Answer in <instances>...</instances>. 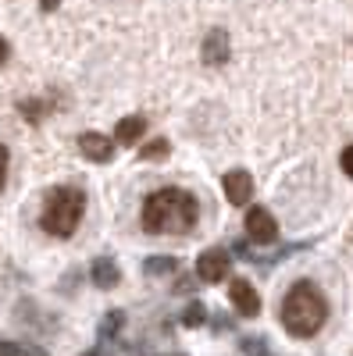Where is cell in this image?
Masks as SVG:
<instances>
[{
	"label": "cell",
	"mask_w": 353,
	"mask_h": 356,
	"mask_svg": "<svg viewBox=\"0 0 353 356\" xmlns=\"http://www.w3.org/2000/svg\"><path fill=\"white\" fill-rule=\"evenodd\" d=\"M196 214L200 203L189 189L168 186L146 196L143 203V228L150 235H186L196 228Z\"/></svg>",
	"instance_id": "obj_1"
},
{
	"label": "cell",
	"mask_w": 353,
	"mask_h": 356,
	"mask_svg": "<svg viewBox=\"0 0 353 356\" xmlns=\"http://www.w3.org/2000/svg\"><path fill=\"white\" fill-rule=\"evenodd\" d=\"M329 321V300L311 278L292 282L282 300V328L292 339H311L325 328Z\"/></svg>",
	"instance_id": "obj_2"
},
{
	"label": "cell",
	"mask_w": 353,
	"mask_h": 356,
	"mask_svg": "<svg viewBox=\"0 0 353 356\" xmlns=\"http://www.w3.org/2000/svg\"><path fill=\"white\" fill-rule=\"evenodd\" d=\"M82 214H86V193L79 186H57L43 200L40 225H43L47 235H54V239H68V235H75Z\"/></svg>",
	"instance_id": "obj_3"
},
{
	"label": "cell",
	"mask_w": 353,
	"mask_h": 356,
	"mask_svg": "<svg viewBox=\"0 0 353 356\" xmlns=\"http://www.w3.org/2000/svg\"><path fill=\"white\" fill-rule=\"evenodd\" d=\"M228 57H232L228 29H221V25L207 29V36H203V43H200V61L207 68H221V65H228Z\"/></svg>",
	"instance_id": "obj_4"
},
{
	"label": "cell",
	"mask_w": 353,
	"mask_h": 356,
	"mask_svg": "<svg viewBox=\"0 0 353 356\" xmlns=\"http://www.w3.org/2000/svg\"><path fill=\"white\" fill-rule=\"evenodd\" d=\"M228 267H232V253H228V250H221V246L203 250L200 260H196V278L207 282V285H214V282L228 278Z\"/></svg>",
	"instance_id": "obj_5"
},
{
	"label": "cell",
	"mask_w": 353,
	"mask_h": 356,
	"mask_svg": "<svg viewBox=\"0 0 353 356\" xmlns=\"http://www.w3.org/2000/svg\"><path fill=\"white\" fill-rule=\"evenodd\" d=\"M275 235H279L275 218L264 211V207H250L246 211V239L257 243V246H268V243H275Z\"/></svg>",
	"instance_id": "obj_6"
},
{
	"label": "cell",
	"mask_w": 353,
	"mask_h": 356,
	"mask_svg": "<svg viewBox=\"0 0 353 356\" xmlns=\"http://www.w3.org/2000/svg\"><path fill=\"white\" fill-rule=\"evenodd\" d=\"M221 189H225L228 203L246 207V200L253 196V175H250L246 168H232V171H225V178H221Z\"/></svg>",
	"instance_id": "obj_7"
},
{
	"label": "cell",
	"mask_w": 353,
	"mask_h": 356,
	"mask_svg": "<svg viewBox=\"0 0 353 356\" xmlns=\"http://www.w3.org/2000/svg\"><path fill=\"white\" fill-rule=\"evenodd\" d=\"M114 139H107L104 132H82L79 136V154L86 157V161H93V164H107L111 157H114Z\"/></svg>",
	"instance_id": "obj_8"
},
{
	"label": "cell",
	"mask_w": 353,
	"mask_h": 356,
	"mask_svg": "<svg viewBox=\"0 0 353 356\" xmlns=\"http://www.w3.org/2000/svg\"><path fill=\"white\" fill-rule=\"evenodd\" d=\"M228 300H232L235 314H243V317H257V314H260V296H257V289H253L246 278H235V282H232Z\"/></svg>",
	"instance_id": "obj_9"
},
{
	"label": "cell",
	"mask_w": 353,
	"mask_h": 356,
	"mask_svg": "<svg viewBox=\"0 0 353 356\" xmlns=\"http://www.w3.org/2000/svg\"><path fill=\"white\" fill-rule=\"evenodd\" d=\"M90 282L97 289H114L118 282H122V267H118L111 257H97L93 267H90Z\"/></svg>",
	"instance_id": "obj_10"
},
{
	"label": "cell",
	"mask_w": 353,
	"mask_h": 356,
	"mask_svg": "<svg viewBox=\"0 0 353 356\" xmlns=\"http://www.w3.org/2000/svg\"><path fill=\"white\" fill-rule=\"evenodd\" d=\"M143 132H146V118L143 114H129V118H122V122L114 125V143L118 146H132V143L143 139Z\"/></svg>",
	"instance_id": "obj_11"
},
{
	"label": "cell",
	"mask_w": 353,
	"mask_h": 356,
	"mask_svg": "<svg viewBox=\"0 0 353 356\" xmlns=\"http://www.w3.org/2000/svg\"><path fill=\"white\" fill-rule=\"evenodd\" d=\"M164 157H171V143H168L164 136L150 139V143L139 150V161H146V164H157V161H164Z\"/></svg>",
	"instance_id": "obj_12"
},
{
	"label": "cell",
	"mask_w": 353,
	"mask_h": 356,
	"mask_svg": "<svg viewBox=\"0 0 353 356\" xmlns=\"http://www.w3.org/2000/svg\"><path fill=\"white\" fill-rule=\"evenodd\" d=\"M143 271L150 275V278L175 275V271H179V260H175V257H146V260H143Z\"/></svg>",
	"instance_id": "obj_13"
},
{
	"label": "cell",
	"mask_w": 353,
	"mask_h": 356,
	"mask_svg": "<svg viewBox=\"0 0 353 356\" xmlns=\"http://www.w3.org/2000/svg\"><path fill=\"white\" fill-rule=\"evenodd\" d=\"M179 321H182V328H200V324H207V307H203L200 300H189Z\"/></svg>",
	"instance_id": "obj_14"
},
{
	"label": "cell",
	"mask_w": 353,
	"mask_h": 356,
	"mask_svg": "<svg viewBox=\"0 0 353 356\" xmlns=\"http://www.w3.org/2000/svg\"><path fill=\"white\" fill-rule=\"evenodd\" d=\"M125 328V314L122 310H107L104 314V321H100V339H118V332H122Z\"/></svg>",
	"instance_id": "obj_15"
},
{
	"label": "cell",
	"mask_w": 353,
	"mask_h": 356,
	"mask_svg": "<svg viewBox=\"0 0 353 356\" xmlns=\"http://www.w3.org/2000/svg\"><path fill=\"white\" fill-rule=\"evenodd\" d=\"M240 353H243V356H275L272 346H268V339H260V335L240 339Z\"/></svg>",
	"instance_id": "obj_16"
},
{
	"label": "cell",
	"mask_w": 353,
	"mask_h": 356,
	"mask_svg": "<svg viewBox=\"0 0 353 356\" xmlns=\"http://www.w3.org/2000/svg\"><path fill=\"white\" fill-rule=\"evenodd\" d=\"M18 111H22V118H25V122H43V118H47V111H50V104H43V100H22L18 104Z\"/></svg>",
	"instance_id": "obj_17"
},
{
	"label": "cell",
	"mask_w": 353,
	"mask_h": 356,
	"mask_svg": "<svg viewBox=\"0 0 353 356\" xmlns=\"http://www.w3.org/2000/svg\"><path fill=\"white\" fill-rule=\"evenodd\" d=\"M339 168L346 171V178H353V143L346 146V150L339 154Z\"/></svg>",
	"instance_id": "obj_18"
},
{
	"label": "cell",
	"mask_w": 353,
	"mask_h": 356,
	"mask_svg": "<svg viewBox=\"0 0 353 356\" xmlns=\"http://www.w3.org/2000/svg\"><path fill=\"white\" fill-rule=\"evenodd\" d=\"M8 161H11V154H8V146L0 143V189H4V182H8Z\"/></svg>",
	"instance_id": "obj_19"
},
{
	"label": "cell",
	"mask_w": 353,
	"mask_h": 356,
	"mask_svg": "<svg viewBox=\"0 0 353 356\" xmlns=\"http://www.w3.org/2000/svg\"><path fill=\"white\" fill-rule=\"evenodd\" d=\"M207 321H211L214 332H218V328H221V332H232V317H228V314H214V317H207Z\"/></svg>",
	"instance_id": "obj_20"
},
{
	"label": "cell",
	"mask_w": 353,
	"mask_h": 356,
	"mask_svg": "<svg viewBox=\"0 0 353 356\" xmlns=\"http://www.w3.org/2000/svg\"><path fill=\"white\" fill-rule=\"evenodd\" d=\"M0 356H22V346L18 342H0Z\"/></svg>",
	"instance_id": "obj_21"
},
{
	"label": "cell",
	"mask_w": 353,
	"mask_h": 356,
	"mask_svg": "<svg viewBox=\"0 0 353 356\" xmlns=\"http://www.w3.org/2000/svg\"><path fill=\"white\" fill-rule=\"evenodd\" d=\"M8 57H11V43H8L4 36H0V68L8 65Z\"/></svg>",
	"instance_id": "obj_22"
},
{
	"label": "cell",
	"mask_w": 353,
	"mask_h": 356,
	"mask_svg": "<svg viewBox=\"0 0 353 356\" xmlns=\"http://www.w3.org/2000/svg\"><path fill=\"white\" fill-rule=\"evenodd\" d=\"M57 4H61V0H40V11L50 15V11H57Z\"/></svg>",
	"instance_id": "obj_23"
},
{
	"label": "cell",
	"mask_w": 353,
	"mask_h": 356,
	"mask_svg": "<svg viewBox=\"0 0 353 356\" xmlns=\"http://www.w3.org/2000/svg\"><path fill=\"white\" fill-rule=\"evenodd\" d=\"M196 282H200V278H196ZM196 282H193V278H182L175 289H179V292H193V289H196Z\"/></svg>",
	"instance_id": "obj_24"
},
{
	"label": "cell",
	"mask_w": 353,
	"mask_h": 356,
	"mask_svg": "<svg viewBox=\"0 0 353 356\" xmlns=\"http://www.w3.org/2000/svg\"><path fill=\"white\" fill-rule=\"evenodd\" d=\"M79 356H100V349H86V353H79Z\"/></svg>",
	"instance_id": "obj_25"
},
{
	"label": "cell",
	"mask_w": 353,
	"mask_h": 356,
	"mask_svg": "<svg viewBox=\"0 0 353 356\" xmlns=\"http://www.w3.org/2000/svg\"><path fill=\"white\" fill-rule=\"evenodd\" d=\"M168 356H182V353H168Z\"/></svg>",
	"instance_id": "obj_26"
}]
</instances>
